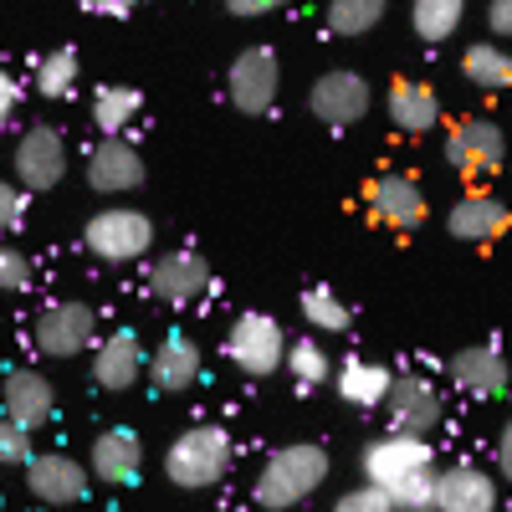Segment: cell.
I'll list each match as a JSON object with an SVG mask.
<instances>
[{"mask_svg":"<svg viewBox=\"0 0 512 512\" xmlns=\"http://www.w3.org/2000/svg\"><path fill=\"white\" fill-rule=\"evenodd\" d=\"M323 482H328V451L313 441H292V446H277L267 466L256 472V502L287 512L297 502H308Z\"/></svg>","mask_w":512,"mask_h":512,"instance_id":"6da1fadb","label":"cell"},{"mask_svg":"<svg viewBox=\"0 0 512 512\" xmlns=\"http://www.w3.org/2000/svg\"><path fill=\"white\" fill-rule=\"evenodd\" d=\"M236 461V446L221 425H190V431L164 451V472L175 487L200 492V487H216Z\"/></svg>","mask_w":512,"mask_h":512,"instance_id":"7a4b0ae2","label":"cell"},{"mask_svg":"<svg viewBox=\"0 0 512 512\" xmlns=\"http://www.w3.org/2000/svg\"><path fill=\"white\" fill-rule=\"evenodd\" d=\"M82 241H88V251L98 256V262L123 267V262H139V256L154 246V221L144 216V210L108 205V210H98V216L88 221Z\"/></svg>","mask_w":512,"mask_h":512,"instance_id":"3957f363","label":"cell"},{"mask_svg":"<svg viewBox=\"0 0 512 512\" xmlns=\"http://www.w3.org/2000/svg\"><path fill=\"white\" fill-rule=\"evenodd\" d=\"M226 354L241 374L251 379H267L282 369V354H287V333L272 313H241L226 333Z\"/></svg>","mask_w":512,"mask_h":512,"instance_id":"277c9868","label":"cell"},{"mask_svg":"<svg viewBox=\"0 0 512 512\" xmlns=\"http://www.w3.org/2000/svg\"><path fill=\"white\" fill-rule=\"evenodd\" d=\"M384 410H390V431L395 436H431L446 405H441V390L425 374H395L390 379V395H384Z\"/></svg>","mask_w":512,"mask_h":512,"instance_id":"5b68a950","label":"cell"},{"mask_svg":"<svg viewBox=\"0 0 512 512\" xmlns=\"http://www.w3.org/2000/svg\"><path fill=\"white\" fill-rule=\"evenodd\" d=\"M93 308L88 303H47L36 313V323H31V344H36V354H47V359H72V354H82L93 344Z\"/></svg>","mask_w":512,"mask_h":512,"instance_id":"8992f818","label":"cell"},{"mask_svg":"<svg viewBox=\"0 0 512 512\" xmlns=\"http://www.w3.org/2000/svg\"><path fill=\"white\" fill-rule=\"evenodd\" d=\"M16 185L31 195V190H52V185H62V175H67V139L57 134L52 123H31L26 134H21V144H16Z\"/></svg>","mask_w":512,"mask_h":512,"instance_id":"52a82bcc","label":"cell"},{"mask_svg":"<svg viewBox=\"0 0 512 512\" xmlns=\"http://www.w3.org/2000/svg\"><path fill=\"white\" fill-rule=\"evenodd\" d=\"M502 154H507V139L492 118H461L446 139V159L451 169H461L466 180H482V175H497L502 169Z\"/></svg>","mask_w":512,"mask_h":512,"instance_id":"ba28073f","label":"cell"},{"mask_svg":"<svg viewBox=\"0 0 512 512\" xmlns=\"http://www.w3.org/2000/svg\"><path fill=\"white\" fill-rule=\"evenodd\" d=\"M226 88H231V103L241 113H267L277 103V88H282V67H277V52L272 47H246L236 62H231V77H226Z\"/></svg>","mask_w":512,"mask_h":512,"instance_id":"9c48e42d","label":"cell"},{"mask_svg":"<svg viewBox=\"0 0 512 512\" xmlns=\"http://www.w3.org/2000/svg\"><path fill=\"white\" fill-rule=\"evenodd\" d=\"M26 487L36 502L47 507H77L88 497V466L67 451H47V456H31L26 461Z\"/></svg>","mask_w":512,"mask_h":512,"instance_id":"30bf717a","label":"cell"},{"mask_svg":"<svg viewBox=\"0 0 512 512\" xmlns=\"http://www.w3.org/2000/svg\"><path fill=\"white\" fill-rule=\"evenodd\" d=\"M57 410V390L52 379L41 369H11L0 379V415L16 420L21 431H36V425H47Z\"/></svg>","mask_w":512,"mask_h":512,"instance_id":"8fae6325","label":"cell"},{"mask_svg":"<svg viewBox=\"0 0 512 512\" xmlns=\"http://www.w3.org/2000/svg\"><path fill=\"white\" fill-rule=\"evenodd\" d=\"M374 93H369V82L359 72H323L313 82V93H308V108L328 123V128H349L369 113Z\"/></svg>","mask_w":512,"mask_h":512,"instance_id":"7c38bea8","label":"cell"},{"mask_svg":"<svg viewBox=\"0 0 512 512\" xmlns=\"http://www.w3.org/2000/svg\"><path fill=\"white\" fill-rule=\"evenodd\" d=\"M431 512H497V482H492V472L466 466V461L436 472Z\"/></svg>","mask_w":512,"mask_h":512,"instance_id":"4fadbf2b","label":"cell"},{"mask_svg":"<svg viewBox=\"0 0 512 512\" xmlns=\"http://www.w3.org/2000/svg\"><path fill=\"white\" fill-rule=\"evenodd\" d=\"M205 287H210V267L200 251H169L149 267V292L169 308H190L195 297H205Z\"/></svg>","mask_w":512,"mask_h":512,"instance_id":"5bb4252c","label":"cell"},{"mask_svg":"<svg viewBox=\"0 0 512 512\" xmlns=\"http://www.w3.org/2000/svg\"><path fill=\"white\" fill-rule=\"evenodd\" d=\"M431 466V441H420V436H379L364 446V482L369 487H390L410 472H425Z\"/></svg>","mask_w":512,"mask_h":512,"instance_id":"9a60e30c","label":"cell"},{"mask_svg":"<svg viewBox=\"0 0 512 512\" xmlns=\"http://www.w3.org/2000/svg\"><path fill=\"white\" fill-rule=\"evenodd\" d=\"M200 369H205V359H200V344H195L190 333H169L164 344L144 359V374H149V384H154L159 395H185V390H195Z\"/></svg>","mask_w":512,"mask_h":512,"instance_id":"2e32d148","label":"cell"},{"mask_svg":"<svg viewBox=\"0 0 512 512\" xmlns=\"http://www.w3.org/2000/svg\"><path fill=\"white\" fill-rule=\"evenodd\" d=\"M144 374V344H139V333L134 328H118L108 333L98 354H93V379H98V390L118 395V390H134Z\"/></svg>","mask_w":512,"mask_h":512,"instance_id":"e0dca14e","label":"cell"},{"mask_svg":"<svg viewBox=\"0 0 512 512\" xmlns=\"http://www.w3.org/2000/svg\"><path fill=\"white\" fill-rule=\"evenodd\" d=\"M384 113H390V123L400 128V134H431V128L441 123V98L431 82H415V77H395L390 93H384Z\"/></svg>","mask_w":512,"mask_h":512,"instance_id":"ac0fdd59","label":"cell"},{"mask_svg":"<svg viewBox=\"0 0 512 512\" xmlns=\"http://www.w3.org/2000/svg\"><path fill=\"white\" fill-rule=\"evenodd\" d=\"M369 210L384 221V226H395V231H415L425 221V195L410 175H379L369 190H364Z\"/></svg>","mask_w":512,"mask_h":512,"instance_id":"d6986e66","label":"cell"},{"mask_svg":"<svg viewBox=\"0 0 512 512\" xmlns=\"http://www.w3.org/2000/svg\"><path fill=\"white\" fill-rule=\"evenodd\" d=\"M88 185L103 195H123V190H139L144 185V159L134 144L123 139H103L88 159Z\"/></svg>","mask_w":512,"mask_h":512,"instance_id":"ffe728a7","label":"cell"},{"mask_svg":"<svg viewBox=\"0 0 512 512\" xmlns=\"http://www.w3.org/2000/svg\"><path fill=\"white\" fill-rule=\"evenodd\" d=\"M451 379H456V390L477 395V400L507 395V359L497 344H472L451 359Z\"/></svg>","mask_w":512,"mask_h":512,"instance_id":"44dd1931","label":"cell"},{"mask_svg":"<svg viewBox=\"0 0 512 512\" xmlns=\"http://www.w3.org/2000/svg\"><path fill=\"white\" fill-rule=\"evenodd\" d=\"M144 472V446L134 431H103L93 441V477L108 487H128Z\"/></svg>","mask_w":512,"mask_h":512,"instance_id":"7402d4cb","label":"cell"},{"mask_svg":"<svg viewBox=\"0 0 512 512\" xmlns=\"http://www.w3.org/2000/svg\"><path fill=\"white\" fill-rule=\"evenodd\" d=\"M446 226H451V236H456V241H472V246L497 241V236L507 231V205H502L497 195H466V200H456V205H451Z\"/></svg>","mask_w":512,"mask_h":512,"instance_id":"603a6c76","label":"cell"},{"mask_svg":"<svg viewBox=\"0 0 512 512\" xmlns=\"http://www.w3.org/2000/svg\"><path fill=\"white\" fill-rule=\"evenodd\" d=\"M390 369L374 364V359H349L338 369V400H349L354 410H379L384 395H390Z\"/></svg>","mask_w":512,"mask_h":512,"instance_id":"cb8c5ba5","label":"cell"},{"mask_svg":"<svg viewBox=\"0 0 512 512\" xmlns=\"http://www.w3.org/2000/svg\"><path fill=\"white\" fill-rule=\"evenodd\" d=\"M139 108H144L139 88H123V82H103V88L93 93V128H98L103 139H118L123 128L139 118Z\"/></svg>","mask_w":512,"mask_h":512,"instance_id":"d4e9b609","label":"cell"},{"mask_svg":"<svg viewBox=\"0 0 512 512\" xmlns=\"http://www.w3.org/2000/svg\"><path fill=\"white\" fill-rule=\"evenodd\" d=\"M461 77L477 82L482 93H502L512 82V57L497 47V41H477V47L461 52Z\"/></svg>","mask_w":512,"mask_h":512,"instance_id":"484cf974","label":"cell"},{"mask_svg":"<svg viewBox=\"0 0 512 512\" xmlns=\"http://www.w3.org/2000/svg\"><path fill=\"white\" fill-rule=\"evenodd\" d=\"M410 16H415V31H420V41H451L456 31H461V16H466V0H415L410 6Z\"/></svg>","mask_w":512,"mask_h":512,"instance_id":"4316f807","label":"cell"},{"mask_svg":"<svg viewBox=\"0 0 512 512\" xmlns=\"http://www.w3.org/2000/svg\"><path fill=\"white\" fill-rule=\"evenodd\" d=\"M390 0H333L328 6V31L333 36H364L384 21Z\"/></svg>","mask_w":512,"mask_h":512,"instance_id":"83f0119b","label":"cell"},{"mask_svg":"<svg viewBox=\"0 0 512 512\" xmlns=\"http://www.w3.org/2000/svg\"><path fill=\"white\" fill-rule=\"evenodd\" d=\"M282 364H287V374H292L297 384H303V390H318V384L333 374V364H328V349L318 344V338H297V344H287Z\"/></svg>","mask_w":512,"mask_h":512,"instance_id":"f1b7e54d","label":"cell"},{"mask_svg":"<svg viewBox=\"0 0 512 512\" xmlns=\"http://www.w3.org/2000/svg\"><path fill=\"white\" fill-rule=\"evenodd\" d=\"M77 72H82V62H77L72 47L47 52V57H41V67H36V93L41 98H67L77 88Z\"/></svg>","mask_w":512,"mask_h":512,"instance_id":"f546056e","label":"cell"},{"mask_svg":"<svg viewBox=\"0 0 512 512\" xmlns=\"http://www.w3.org/2000/svg\"><path fill=\"white\" fill-rule=\"evenodd\" d=\"M431 487H436V466H425V472H410L390 487H379L390 512H431Z\"/></svg>","mask_w":512,"mask_h":512,"instance_id":"4dcf8cb0","label":"cell"},{"mask_svg":"<svg viewBox=\"0 0 512 512\" xmlns=\"http://www.w3.org/2000/svg\"><path fill=\"white\" fill-rule=\"evenodd\" d=\"M303 318L313 323V328H323V333H344L349 328V308H344V297H338L333 287H308L303 292Z\"/></svg>","mask_w":512,"mask_h":512,"instance_id":"1f68e13d","label":"cell"},{"mask_svg":"<svg viewBox=\"0 0 512 512\" xmlns=\"http://www.w3.org/2000/svg\"><path fill=\"white\" fill-rule=\"evenodd\" d=\"M36 451H31V431H21L16 420L0 415V466H26Z\"/></svg>","mask_w":512,"mask_h":512,"instance_id":"d6a6232c","label":"cell"},{"mask_svg":"<svg viewBox=\"0 0 512 512\" xmlns=\"http://www.w3.org/2000/svg\"><path fill=\"white\" fill-rule=\"evenodd\" d=\"M26 282H31V262L0 236V292H21Z\"/></svg>","mask_w":512,"mask_h":512,"instance_id":"836d02e7","label":"cell"},{"mask_svg":"<svg viewBox=\"0 0 512 512\" xmlns=\"http://www.w3.org/2000/svg\"><path fill=\"white\" fill-rule=\"evenodd\" d=\"M21 221H26V190L11 185V180H0V236L16 231Z\"/></svg>","mask_w":512,"mask_h":512,"instance_id":"e575fe53","label":"cell"},{"mask_svg":"<svg viewBox=\"0 0 512 512\" xmlns=\"http://www.w3.org/2000/svg\"><path fill=\"white\" fill-rule=\"evenodd\" d=\"M333 512H390V502H384V492L379 487H354V492H344V497H338L333 502Z\"/></svg>","mask_w":512,"mask_h":512,"instance_id":"d590c367","label":"cell"},{"mask_svg":"<svg viewBox=\"0 0 512 512\" xmlns=\"http://www.w3.org/2000/svg\"><path fill=\"white\" fill-rule=\"evenodd\" d=\"M16 108H21V88H16V77L0 67V134L11 128V118H16Z\"/></svg>","mask_w":512,"mask_h":512,"instance_id":"8d00e7d4","label":"cell"},{"mask_svg":"<svg viewBox=\"0 0 512 512\" xmlns=\"http://www.w3.org/2000/svg\"><path fill=\"white\" fill-rule=\"evenodd\" d=\"M231 6V16H272V11H282V6H292V0H226Z\"/></svg>","mask_w":512,"mask_h":512,"instance_id":"74e56055","label":"cell"},{"mask_svg":"<svg viewBox=\"0 0 512 512\" xmlns=\"http://www.w3.org/2000/svg\"><path fill=\"white\" fill-rule=\"evenodd\" d=\"M487 26H492L497 36L512 31V0H487Z\"/></svg>","mask_w":512,"mask_h":512,"instance_id":"f35d334b","label":"cell"},{"mask_svg":"<svg viewBox=\"0 0 512 512\" xmlns=\"http://www.w3.org/2000/svg\"><path fill=\"white\" fill-rule=\"evenodd\" d=\"M82 6H88L93 16H128L139 0H82Z\"/></svg>","mask_w":512,"mask_h":512,"instance_id":"ab89813d","label":"cell"},{"mask_svg":"<svg viewBox=\"0 0 512 512\" xmlns=\"http://www.w3.org/2000/svg\"><path fill=\"white\" fill-rule=\"evenodd\" d=\"M497 472H502V477L512 472V436H507V431L497 436Z\"/></svg>","mask_w":512,"mask_h":512,"instance_id":"60d3db41","label":"cell"}]
</instances>
